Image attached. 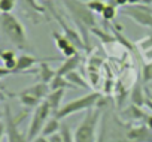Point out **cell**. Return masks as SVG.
Segmentation results:
<instances>
[{
    "label": "cell",
    "mask_w": 152,
    "mask_h": 142,
    "mask_svg": "<svg viewBox=\"0 0 152 142\" xmlns=\"http://www.w3.org/2000/svg\"><path fill=\"white\" fill-rule=\"evenodd\" d=\"M63 142H75V133L72 132L70 126L67 123H61V129H60Z\"/></svg>",
    "instance_id": "cb8c5ba5"
},
{
    "label": "cell",
    "mask_w": 152,
    "mask_h": 142,
    "mask_svg": "<svg viewBox=\"0 0 152 142\" xmlns=\"http://www.w3.org/2000/svg\"><path fill=\"white\" fill-rule=\"evenodd\" d=\"M145 126H146L149 130H152V112L146 115V118H145Z\"/></svg>",
    "instance_id": "1f68e13d"
},
{
    "label": "cell",
    "mask_w": 152,
    "mask_h": 142,
    "mask_svg": "<svg viewBox=\"0 0 152 142\" xmlns=\"http://www.w3.org/2000/svg\"><path fill=\"white\" fill-rule=\"evenodd\" d=\"M66 79H67L73 87H78V88H90V84H87V81L82 78V75L78 74L76 70L67 74V75H66Z\"/></svg>",
    "instance_id": "44dd1931"
},
{
    "label": "cell",
    "mask_w": 152,
    "mask_h": 142,
    "mask_svg": "<svg viewBox=\"0 0 152 142\" xmlns=\"http://www.w3.org/2000/svg\"><path fill=\"white\" fill-rule=\"evenodd\" d=\"M60 129H61V123H60V120H57V118L52 115V117L46 121V124H45V127H43V130H42V133H40V135H43V136L49 138V136H52V135L58 133V132H60Z\"/></svg>",
    "instance_id": "ffe728a7"
},
{
    "label": "cell",
    "mask_w": 152,
    "mask_h": 142,
    "mask_svg": "<svg viewBox=\"0 0 152 142\" xmlns=\"http://www.w3.org/2000/svg\"><path fill=\"white\" fill-rule=\"evenodd\" d=\"M0 58L3 61V67L11 70L14 74V69L17 66V55H15V51L12 49H2L0 51Z\"/></svg>",
    "instance_id": "e0dca14e"
},
{
    "label": "cell",
    "mask_w": 152,
    "mask_h": 142,
    "mask_svg": "<svg viewBox=\"0 0 152 142\" xmlns=\"http://www.w3.org/2000/svg\"><path fill=\"white\" fill-rule=\"evenodd\" d=\"M121 14L124 17L131 18L136 24L142 27L152 29V11L148 5H130L122 8Z\"/></svg>",
    "instance_id": "52a82bcc"
},
{
    "label": "cell",
    "mask_w": 152,
    "mask_h": 142,
    "mask_svg": "<svg viewBox=\"0 0 152 142\" xmlns=\"http://www.w3.org/2000/svg\"><path fill=\"white\" fill-rule=\"evenodd\" d=\"M146 112L143 111V108H140V106H136V105H128V106H125L121 112H119V117L125 121V123H134V121H145V118H146Z\"/></svg>",
    "instance_id": "30bf717a"
},
{
    "label": "cell",
    "mask_w": 152,
    "mask_h": 142,
    "mask_svg": "<svg viewBox=\"0 0 152 142\" xmlns=\"http://www.w3.org/2000/svg\"><path fill=\"white\" fill-rule=\"evenodd\" d=\"M18 100L27 109H36L43 102V100H40V99H37V97H34V96H31V94H28L26 91H20L18 93Z\"/></svg>",
    "instance_id": "ac0fdd59"
},
{
    "label": "cell",
    "mask_w": 152,
    "mask_h": 142,
    "mask_svg": "<svg viewBox=\"0 0 152 142\" xmlns=\"http://www.w3.org/2000/svg\"><path fill=\"white\" fill-rule=\"evenodd\" d=\"M57 75V70L51 69V66L48 64V60L42 61L40 63V67L36 70V77L39 79V82H45V84H49Z\"/></svg>",
    "instance_id": "9a60e30c"
},
{
    "label": "cell",
    "mask_w": 152,
    "mask_h": 142,
    "mask_svg": "<svg viewBox=\"0 0 152 142\" xmlns=\"http://www.w3.org/2000/svg\"><path fill=\"white\" fill-rule=\"evenodd\" d=\"M30 142H49V138H46V136H43V135H39V136H36L34 139H31Z\"/></svg>",
    "instance_id": "d6a6232c"
},
{
    "label": "cell",
    "mask_w": 152,
    "mask_h": 142,
    "mask_svg": "<svg viewBox=\"0 0 152 142\" xmlns=\"http://www.w3.org/2000/svg\"><path fill=\"white\" fill-rule=\"evenodd\" d=\"M3 99V93H2V90H0V100Z\"/></svg>",
    "instance_id": "d590c367"
},
{
    "label": "cell",
    "mask_w": 152,
    "mask_h": 142,
    "mask_svg": "<svg viewBox=\"0 0 152 142\" xmlns=\"http://www.w3.org/2000/svg\"><path fill=\"white\" fill-rule=\"evenodd\" d=\"M55 18H57V21L60 23L61 29H63V35L70 40V43H72V45H75L76 48H87V46H85V43H84V39H82V36H81V33H79V32H76V30L70 29V27H69V26L61 20V17L55 15Z\"/></svg>",
    "instance_id": "8fae6325"
},
{
    "label": "cell",
    "mask_w": 152,
    "mask_h": 142,
    "mask_svg": "<svg viewBox=\"0 0 152 142\" xmlns=\"http://www.w3.org/2000/svg\"><path fill=\"white\" fill-rule=\"evenodd\" d=\"M106 5L107 3H104L103 0H90V2H87V6L96 14H102L103 12V9L106 8Z\"/></svg>",
    "instance_id": "484cf974"
},
{
    "label": "cell",
    "mask_w": 152,
    "mask_h": 142,
    "mask_svg": "<svg viewBox=\"0 0 152 142\" xmlns=\"http://www.w3.org/2000/svg\"><path fill=\"white\" fill-rule=\"evenodd\" d=\"M0 51H2V49H0Z\"/></svg>",
    "instance_id": "ab89813d"
},
{
    "label": "cell",
    "mask_w": 152,
    "mask_h": 142,
    "mask_svg": "<svg viewBox=\"0 0 152 142\" xmlns=\"http://www.w3.org/2000/svg\"><path fill=\"white\" fill-rule=\"evenodd\" d=\"M63 3H64L66 9L69 11L72 20L75 21V24L79 27V33H81L84 43L88 49V46H90L88 32H91V29H94L96 23H97L94 12L87 6V3L81 2V0H63Z\"/></svg>",
    "instance_id": "6da1fadb"
},
{
    "label": "cell",
    "mask_w": 152,
    "mask_h": 142,
    "mask_svg": "<svg viewBox=\"0 0 152 142\" xmlns=\"http://www.w3.org/2000/svg\"><path fill=\"white\" fill-rule=\"evenodd\" d=\"M110 5H113V6H125V5H128V0H112Z\"/></svg>",
    "instance_id": "836d02e7"
},
{
    "label": "cell",
    "mask_w": 152,
    "mask_h": 142,
    "mask_svg": "<svg viewBox=\"0 0 152 142\" xmlns=\"http://www.w3.org/2000/svg\"><path fill=\"white\" fill-rule=\"evenodd\" d=\"M51 114H52V109L51 106L48 105L46 100H43L31 114V118H30V124H28V130H27V138L28 141L34 139L36 136H39L46 124V121L51 118Z\"/></svg>",
    "instance_id": "5b68a950"
},
{
    "label": "cell",
    "mask_w": 152,
    "mask_h": 142,
    "mask_svg": "<svg viewBox=\"0 0 152 142\" xmlns=\"http://www.w3.org/2000/svg\"><path fill=\"white\" fill-rule=\"evenodd\" d=\"M3 112H5L3 118H5V124H6L8 142H30L28 138H27V133L24 135V133H21L20 129H18L20 123L24 120L23 117H26L27 114L24 112V114H20L18 117H14V115H12V111H11V108H9L8 105H5V111H3Z\"/></svg>",
    "instance_id": "8992f818"
},
{
    "label": "cell",
    "mask_w": 152,
    "mask_h": 142,
    "mask_svg": "<svg viewBox=\"0 0 152 142\" xmlns=\"http://www.w3.org/2000/svg\"><path fill=\"white\" fill-rule=\"evenodd\" d=\"M64 94H66V90L64 88H60V90H51L49 94L46 96V102L48 105L51 106L52 109V114H55L61 106H63V99H64Z\"/></svg>",
    "instance_id": "5bb4252c"
},
{
    "label": "cell",
    "mask_w": 152,
    "mask_h": 142,
    "mask_svg": "<svg viewBox=\"0 0 152 142\" xmlns=\"http://www.w3.org/2000/svg\"><path fill=\"white\" fill-rule=\"evenodd\" d=\"M124 136L128 142H152V130L145 124H125Z\"/></svg>",
    "instance_id": "ba28073f"
},
{
    "label": "cell",
    "mask_w": 152,
    "mask_h": 142,
    "mask_svg": "<svg viewBox=\"0 0 152 142\" xmlns=\"http://www.w3.org/2000/svg\"><path fill=\"white\" fill-rule=\"evenodd\" d=\"M49 142H63V138H61V133H55L52 136H49Z\"/></svg>",
    "instance_id": "4dcf8cb0"
},
{
    "label": "cell",
    "mask_w": 152,
    "mask_h": 142,
    "mask_svg": "<svg viewBox=\"0 0 152 142\" xmlns=\"http://www.w3.org/2000/svg\"><path fill=\"white\" fill-rule=\"evenodd\" d=\"M152 0H140V5H151Z\"/></svg>",
    "instance_id": "e575fe53"
},
{
    "label": "cell",
    "mask_w": 152,
    "mask_h": 142,
    "mask_svg": "<svg viewBox=\"0 0 152 142\" xmlns=\"http://www.w3.org/2000/svg\"><path fill=\"white\" fill-rule=\"evenodd\" d=\"M3 115H5V112H2V111H0V118H2Z\"/></svg>",
    "instance_id": "74e56055"
},
{
    "label": "cell",
    "mask_w": 152,
    "mask_h": 142,
    "mask_svg": "<svg viewBox=\"0 0 152 142\" xmlns=\"http://www.w3.org/2000/svg\"><path fill=\"white\" fill-rule=\"evenodd\" d=\"M23 5L26 8H28V11H31V12H39V14L45 12V8L40 6L36 0H23Z\"/></svg>",
    "instance_id": "4316f807"
},
{
    "label": "cell",
    "mask_w": 152,
    "mask_h": 142,
    "mask_svg": "<svg viewBox=\"0 0 152 142\" xmlns=\"http://www.w3.org/2000/svg\"><path fill=\"white\" fill-rule=\"evenodd\" d=\"M17 0H0V12L2 14H11V11L15 8Z\"/></svg>",
    "instance_id": "f1b7e54d"
},
{
    "label": "cell",
    "mask_w": 152,
    "mask_h": 142,
    "mask_svg": "<svg viewBox=\"0 0 152 142\" xmlns=\"http://www.w3.org/2000/svg\"><path fill=\"white\" fill-rule=\"evenodd\" d=\"M46 60H54V57L46 58ZM42 61H45V58H37V57L30 55V54H21L17 57V66L14 69V74H24L28 69H31L34 64L42 63Z\"/></svg>",
    "instance_id": "9c48e42d"
},
{
    "label": "cell",
    "mask_w": 152,
    "mask_h": 142,
    "mask_svg": "<svg viewBox=\"0 0 152 142\" xmlns=\"http://www.w3.org/2000/svg\"><path fill=\"white\" fill-rule=\"evenodd\" d=\"M136 45H137V48L140 49V52L145 55V58L149 60V61H152V35L143 38V39L139 40Z\"/></svg>",
    "instance_id": "d6986e66"
},
{
    "label": "cell",
    "mask_w": 152,
    "mask_h": 142,
    "mask_svg": "<svg viewBox=\"0 0 152 142\" xmlns=\"http://www.w3.org/2000/svg\"><path fill=\"white\" fill-rule=\"evenodd\" d=\"M23 91H26V93H28V94H31V96L40 99V100H45L46 96L49 94L51 88H49V84H45V82H36V84H33V85L24 88Z\"/></svg>",
    "instance_id": "2e32d148"
},
{
    "label": "cell",
    "mask_w": 152,
    "mask_h": 142,
    "mask_svg": "<svg viewBox=\"0 0 152 142\" xmlns=\"http://www.w3.org/2000/svg\"><path fill=\"white\" fill-rule=\"evenodd\" d=\"M0 27H2L3 35L6 36V39L11 43H14L20 49H26L27 48L28 40H27L26 29H24L23 23L15 15L2 14V17H0Z\"/></svg>",
    "instance_id": "3957f363"
},
{
    "label": "cell",
    "mask_w": 152,
    "mask_h": 142,
    "mask_svg": "<svg viewBox=\"0 0 152 142\" xmlns=\"http://www.w3.org/2000/svg\"><path fill=\"white\" fill-rule=\"evenodd\" d=\"M148 88H149V90L152 91V84H148Z\"/></svg>",
    "instance_id": "8d00e7d4"
},
{
    "label": "cell",
    "mask_w": 152,
    "mask_h": 142,
    "mask_svg": "<svg viewBox=\"0 0 152 142\" xmlns=\"http://www.w3.org/2000/svg\"><path fill=\"white\" fill-rule=\"evenodd\" d=\"M45 2H51V0H45Z\"/></svg>",
    "instance_id": "f35d334b"
},
{
    "label": "cell",
    "mask_w": 152,
    "mask_h": 142,
    "mask_svg": "<svg viewBox=\"0 0 152 142\" xmlns=\"http://www.w3.org/2000/svg\"><path fill=\"white\" fill-rule=\"evenodd\" d=\"M52 38H54V42H55V45H57V48L63 52L69 45H72L70 43V40L63 35V33H58V32H52Z\"/></svg>",
    "instance_id": "603a6c76"
},
{
    "label": "cell",
    "mask_w": 152,
    "mask_h": 142,
    "mask_svg": "<svg viewBox=\"0 0 152 142\" xmlns=\"http://www.w3.org/2000/svg\"><path fill=\"white\" fill-rule=\"evenodd\" d=\"M5 135H6V124H5V121L0 120V142L3 141V136Z\"/></svg>",
    "instance_id": "f546056e"
},
{
    "label": "cell",
    "mask_w": 152,
    "mask_h": 142,
    "mask_svg": "<svg viewBox=\"0 0 152 142\" xmlns=\"http://www.w3.org/2000/svg\"><path fill=\"white\" fill-rule=\"evenodd\" d=\"M67 87H70V88H73V85L66 79V77H60V75H55V78L49 82V88L51 90H60V88H67Z\"/></svg>",
    "instance_id": "7402d4cb"
},
{
    "label": "cell",
    "mask_w": 152,
    "mask_h": 142,
    "mask_svg": "<svg viewBox=\"0 0 152 142\" xmlns=\"http://www.w3.org/2000/svg\"><path fill=\"white\" fill-rule=\"evenodd\" d=\"M102 109H88L78 124L75 133V142H99V129L102 123Z\"/></svg>",
    "instance_id": "7a4b0ae2"
},
{
    "label": "cell",
    "mask_w": 152,
    "mask_h": 142,
    "mask_svg": "<svg viewBox=\"0 0 152 142\" xmlns=\"http://www.w3.org/2000/svg\"><path fill=\"white\" fill-rule=\"evenodd\" d=\"M142 82L152 84V61H148L142 69Z\"/></svg>",
    "instance_id": "d4e9b609"
},
{
    "label": "cell",
    "mask_w": 152,
    "mask_h": 142,
    "mask_svg": "<svg viewBox=\"0 0 152 142\" xmlns=\"http://www.w3.org/2000/svg\"><path fill=\"white\" fill-rule=\"evenodd\" d=\"M102 96H103V94L99 93V91H90L88 94H85V96H82V97L73 99V100L64 103V105L54 114V117L61 121V120H66L67 117H70V115H73V114H78V112H82V111L87 112L88 109H93V108L97 106V103H99V100H100Z\"/></svg>",
    "instance_id": "277c9868"
},
{
    "label": "cell",
    "mask_w": 152,
    "mask_h": 142,
    "mask_svg": "<svg viewBox=\"0 0 152 142\" xmlns=\"http://www.w3.org/2000/svg\"><path fill=\"white\" fill-rule=\"evenodd\" d=\"M146 88H143L142 82L137 81L134 82V85L131 87V91H130V102L136 106H140V108H145L146 105Z\"/></svg>",
    "instance_id": "7c38bea8"
},
{
    "label": "cell",
    "mask_w": 152,
    "mask_h": 142,
    "mask_svg": "<svg viewBox=\"0 0 152 142\" xmlns=\"http://www.w3.org/2000/svg\"><path fill=\"white\" fill-rule=\"evenodd\" d=\"M79 64H81V55H79V54H76V55H73V57H69V58H66V60L63 61V64L57 69V75L66 77L67 74H70V72H73V70L78 69Z\"/></svg>",
    "instance_id": "4fadbf2b"
},
{
    "label": "cell",
    "mask_w": 152,
    "mask_h": 142,
    "mask_svg": "<svg viewBox=\"0 0 152 142\" xmlns=\"http://www.w3.org/2000/svg\"><path fill=\"white\" fill-rule=\"evenodd\" d=\"M116 6H113V5H110V3H107L106 5V8L103 9V12H102V15H103V18L106 20V21H112L115 17H116Z\"/></svg>",
    "instance_id": "83f0119b"
}]
</instances>
